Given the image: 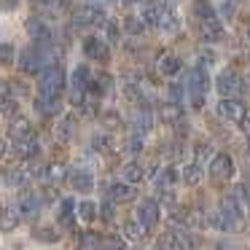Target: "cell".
<instances>
[{"label": "cell", "instance_id": "cell-1", "mask_svg": "<svg viewBox=\"0 0 250 250\" xmlns=\"http://www.w3.org/2000/svg\"><path fill=\"white\" fill-rule=\"evenodd\" d=\"M38 89H41V97H60L62 89H65V70L60 65L43 67L38 78Z\"/></svg>", "mask_w": 250, "mask_h": 250}, {"label": "cell", "instance_id": "cell-2", "mask_svg": "<svg viewBox=\"0 0 250 250\" xmlns=\"http://www.w3.org/2000/svg\"><path fill=\"white\" fill-rule=\"evenodd\" d=\"M215 86H218V94H221V97H234V94L242 92V81H239L231 70H221V76L215 78Z\"/></svg>", "mask_w": 250, "mask_h": 250}, {"label": "cell", "instance_id": "cell-3", "mask_svg": "<svg viewBox=\"0 0 250 250\" xmlns=\"http://www.w3.org/2000/svg\"><path fill=\"white\" fill-rule=\"evenodd\" d=\"M24 30H27V35L35 41L38 46H49L51 43V30H49V24L43 22V19H27L24 22Z\"/></svg>", "mask_w": 250, "mask_h": 250}, {"label": "cell", "instance_id": "cell-4", "mask_svg": "<svg viewBox=\"0 0 250 250\" xmlns=\"http://www.w3.org/2000/svg\"><path fill=\"white\" fill-rule=\"evenodd\" d=\"M218 116H223V119H229V121H242L245 119V105L234 97H223L221 103H218Z\"/></svg>", "mask_w": 250, "mask_h": 250}, {"label": "cell", "instance_id": "cell-5", "mask_svg": "<svg viewBox=\"0 0 250 250\" xmlns=\"http://www.w3.org/2000/svg\"><path fill=\"white\" fill-rule=\"evenodd\" d=\"M156 221H159V205H156V202H153V199L140 202V207H137V223L148 231Z\"/></svg>", "mask_w": 250, "mask_h": 250}, {"label": "cell", "instance_id": "cell-6", "mask_svg": "<svg viewBox=\"0 0 250 250\" xmlns=\"http://www.w3.org/2000/svg\"><path fill=\"white\" fill-rule=\"evenodd\" d=\"M83 54H86L89 60L105 62V60H108V46H105V41H100V38H94V35H89V38L83 41Z\"/></svg>", "mask_w": 250, "mask_h": 250}, {"label": "cell", "instance_id": "cell-7", "mask_svg": "<svg viewBox=\"0 0 250 250\" xmlns=\"http://www.w3.org/2000/svg\"><path fill=\"white\" fill-rule=\"evenodd\" d=\"M19 205H22V215L27 218V221H35L41 212V199L33 194V191H22L19 194Z\"/></svg>", "mask_w": 250, "mask_h": 250}, {"label": "cell", "instance_id": "cell-8", "mask_svg": "<svg viewBox=\"0 0 250 250\" xmlns=\"http://www.w3.org/2000/svg\"><path fill=\"white\" fill-rule=\"evenodd\" d=\"M162 0H148V3H143V11H140V19L143 24H159V17H162Z\"/></svg>", "mask_w": 250, "mask_h": 250}, {"label": "cell", "instance_id": "cell-9", "mask_svg": "<svg viewBox=\"0 0 250 250\" xmlns=\"http://www.w3.org/2000/svg\"><path fill=\"white\" fill-rule=\"evenodd\" d=\"M151 124H153V116L148 108H137L135 113H132V129H135L137 135H146V132L151 129Z\"/></svg>", "mask_w": 250, "mask_h": 250}, {"label": "cell", "instance_id": "cell-10", "mask_svg": "<svg viewBox=\"0 0 250 250\" xmlns=\"http://www.w3.org/2000/svg\"><path fill=\"white\" fill-rule=\"evenodd\" d=\"M210 172H212V178H231V175H234L231 159H229L226 153L215 156V159H212V164H210Z\"/></svg>", "mask_w": 250, "mask_h": 250}, {"label": "cell", "instance_id": "cell-11", "mask_svg": "<svg viewBox=\"0 0 250 250\" xmlns=\"http://www.w3.org/2000/svg\"><path fill=\"white\" fill-rule=\"evenodd\" d=\"M207 83H210V78H207L205 67H194V70H191V76H188V89H191V94H205Z\"/></svg>", "mask_w": 250, "mask_h": 250}, {"label": "cell", "instance_id": "cell-12", "mask_svg": "<svg viewBox=\"0 0 250 250\" xmlns=\"http://www.w3.org/2000/svg\"><path fill=\"white\" fill-rule=\"evenodd\" d=\"M67 178H70V186L76 191H92V186H94L92 172H83V169H73Z\"/></svg>", "mask_w": 250, "mask_h": 250}, {"label": "cell", "instance_id": "cell-13", "mask_svg": "<svg viewBox=\"0 0 250 250\" xmlns=\"http://www.w3.org/2000/svg\"><path fill=\"white\" fill-rule=\"evenodd\" d=\"M19 207H3L0 210V229L3 231H14V229L19 226Z\"/></svg>", "mask_w": 250, "mask_h": 250}, {"label": "cell", "instance_id": "cell-14", "mask_svg": "<svg viewBox=\"0 0 250 250\" xmlns=\"http://www.w3.org/2000/svg\"><path fill=\"white\" fill-rule=\"evenodd\" d=\"M199 35H202V41H207V43H215V41H221V35H223V27H221V22H202L199 24Z\"/></svg>", "mask_w": 250, "mask_h": 250}, {"label": "cell", "instance_id": "cell-15", "mask_svg": "<svg viewBox=\"0 0 250 250\" xmlns=\"http://www.w3.org/2000/svg\"><path fill=\"white\" fill-rule=\"evenodd\" d=\"M132 199H135L132 183H113L110 186V202H132Z\"/></svg>", "mask_w": 250, "mask_h": 250}, {"label": "cell", "instance_id": "cell-16", "mask_svg": "<svg viewBox=\"0 0 250 250\" xmlns=\"http://www.w3.org/2000/svg\"><path fill=\"white\" fill-rule=\"evenodd\" d=\"M180 67H183V62H180V57H175V54H164L162 62H159V70H162V76H169V78L178 76Z\"/></svg>", "mask_w": 250, "mask_h": 250}, {"label": "cell", "instance_id": "cell-17", "mask_svg": "<svg viewBox=\"0 0 250 250\" xmlns=\"http://www.w3.org/2000/svg\"><path fill=\"white\" fill-rule=\"evenodd\" d=\"M221 212L226 218H231L234 223L242 218V207H239V202H237V196H223L221 199Z\"/></svg>", "mask_w": 250, "mask_h": 250}, {"label": "cell", "instance_id": "cell-18", "mask_svg": "<svg viewBox=\"0 0 250 250\" xmlns=\"http://www.w3.org/2000/svg\"><path fill=\"white\" fill-rule=\"evenodd\" d=\"M159 27L164 33H175L180 27V17L172 11V8H162V17H159Z\"/></svg>", "mask_w": 250, "mask_h": 250}, {"label": "cell", "instance_id": "cell-19", "mask_svg": "<svg viewBox=\"0 0 250 250\" xmlns=\"http://www.w3.org/2000/svg\"><path fill=\"white\" fill-rule=\"evenodd\" d=\"M38 151H41V146H38L35 137H30V140H24V143H14V153H17L19 159H30V156H35Z\"/></svg>", "mask_w": 250, "mask_h": 250}, {"label": "cell", "instance_id": "cell-20", "mask_svg": "<svg viewBox=\"0 0 250 250\" xmlns=\"http://www.w3.org/2000/svg\"><path fill=\"white\" fill-rule=\"evenodd\" d=\"M89 81H92V70H89V65H78L76 70H73V78H70L73 89H86Z\"/></svg>", "mask_w": 250, "mask_h": 250}, {"label": "cell", "instance_id": "cell-21", "mask_svg": "<svg viewBox=\"0 0 250 250\" xmlns=\"http://www.w3.org/2000/svg\"><path fill=\"white\" fill-rule=\"evenodd\" d=\"M159 250H188V248H186L183 239H180L175 231H167V234L159 237Z\"/></svg>", "mask_w": 250, "mask_h": 250}, {"label": "cell", "instance_id": "cell-22", "mask_svg": "<svg viewBox=\"0 0 250 250\" xmlns=\"http://www.w3.org/2000/svg\"><path fill=\"white\" fill-rule=\"evenodd\" d=\"M8 135H11L14 143H24V140L33 137V129H30V124H24V121H17V124L8 129Z\"/></svg>", "mask_w": 250, "mask_h": 250}, {"label": "cell", "instance_id": "cell-23", "mask_svg": "<svg viewBox=\"0 0 250 250\" xmlns=\"http://www.w3.org/2000/svg\"><path fill=\"white\" fill-rule=\"evenodd\" d=\"M194 14L202 19V22H215V19H218L215 17V8H212L207 0H196V3H194Z\"/></svg>", "mask_w": 250, "mask_h": 250}, {"label": "cell", "instance_id": "cell-24", "mask_svg": "<svg viewBox=\"0 0 250 250\" xmlns=\"http://www.w3.org/2000/svg\"><path fill=\"white\" fill-rule=\"evenodd\" d=\"M73 129H76V119L73 116H65V119L60 121V126H57V137H60V143H67L73 137Z\"/></svg>", "mask_w": 250, "mask_h": 250}, {"label": "cell", "instance_id": "cell-25", "mask_svg": "<svg viewBox=\"0 0 250 250\" xmlns=\"http://www.w3.org/2000/svg\"><path fill=\"white\" fill-rule=\"evenodd\" d=\"M159 119L167 121V124H178V119H180V105H175V103L162 105V110H159Z\"/></svg>", "mask_w": 250, "mask_h": 250}, {"label": "cell", "instance_id": "cell-26", "mask_svg": "<svg viewBox=\"0 0 250 250\" xmlns=\"http://www.w3.org/2000/svg\"><path fill=\"white\" fill-rule=\"evenodd\" d=\"M121 175L126 178V183H137V180L143 178V167L137 162H126L124 169H121Z\"/></svg>", "mask_w": 250, "mask_h": 250}, {"label": "cell", "instance_id": "cell-27", "mask_svg": "<svg viewBox=\"0 0 250 250\" xmlns=\"http://www.w3.org/2000/svg\"><path fill=\"white\" fill-rule=\"evenodd\" d=\"M73 210H76V205H73L70 199L60 202V221H62V226H73Z\"/></svg>", "mask_w": 250, "mask_h": 250}, {"label": "cell", "instance_id": "cell-28", "mask_svg": "<svg viewBox=\"0 0 250 250\" xmlns=\"http://www.w3.org/2000/svg\"><path fill=\"white\" fill-rule=\"evenodd\" d=\"M199 178H202V167H199V164H186V167H183V180L188 186H196V183H199Z\"/></svg>", "mask_w": 250, "mask_h": 250}, {"label": "cell", "instance_id": "cell-29", "mask_svg": "<svg viewBox=\"0 0 250 250\" xmlns=\"http://www.w3.org/2000/svg\"><path fill=\"white\" fill-rule=\"evenodd\" d=\"M124 30L129 35H143V33H146V24H143L140 17H126L124 19Z\"/></svg>", "mask_w": 250, "mask_h": 250}, {"label": "cell", "instance_id": "cell-30", "mask_svg": "<svg viewBox=\"0 0 250 250\" xmlns=\"http://www.w3.org/2000/svg\"><path fill=\"white\" fill-rule=\"evenodd\" d=\"M14 62H17L14 43H0V65H14Z\"/></svg>", "mask_w": 250, "mask_h": 250}, {"label": "cell", "instance_id": "cell-31", "mask_svg": "<svg viewBox=\"0 0 250 250\" xmlns=\"http://www.w3.org/2000/svg\"><path fill=\"white\" fill-rule=\"evenodd\" d=\"M19 113V105H17V100L14 97H0V116H17Z\"/></svg>", "mask_w": 250, "mask_h": 250}, {"label": "cell", "instance_id": "cell-32", "mask_svg": "<svg viewBox=\"0 0 250 250\" xmlns=\"http://www.w3.org/2000/svg\"><path fill=\"white\" fill-rule=\"evenodd\" d=\"M46 178H49L51 183H62V180L67 178V169L62 167V164H51V167H46Z\"/></svg>", "mask_w": 250, "mask_h": 250}, {"label": "cell", "instance_id": "cell-33", "mask_svg": "<svg viewBox=\"0 0 250 250\" xmlns=\"http://www.w3.org/2000/svg\"><path fill=\"white\" fill-rule=\"evenodd\" d=\"M210 223H212L215 229H223V231H229V229H234V221H231V218H226L221 210H218V212H212Z\"/></svg>", "mask_w": 250, "mask_h": 250}, {"label": "cell", "instance_id": "cell-34", "mask_svg": "<svg viewBox=\"0 0 250 250\" xmlns=\"http://www.w3.org/2000/svg\"><path fill=\"white\" fill-rule=\"evenodd\" d=\"M124 151L129 153V156H137V153L143 151V137H140V135H132V137H126V143H124Z\"/></svg>", "mask_w": 250, "mask_h": 250}, {"label": "cell", "instance_id": "cell-35", "mask_svg": "<svg viewBox=\"0 0 250 250\" xmlns=\"http://www.w3.org/2000/svg\"><path fill=\"white\" fill-rule=\"evenodd\" d=\"M35 237H38L41 242H57V239H60V234H57L54 226H41L38 231H35Z\"/></svg>", "mask_w": 250, "mask_h": 250}, {"label": "cell", "instance_id": "cell-36", "mask_svg": "<svg viewBox=\"0 0 250 250\" xmlns=\"http://www.w3.org/2000/svg\"><path fill=\"white\" fill-rule=\"evenodd\" d=\"M78 215L83 218V221H92L94 215H97V205H94V202H81V205H78Z\"/></svg>", "mask_w": 250, "mask_h": 250}, {"label": "cell", "instance_id": "cell-37", "mask_svg": "<svg viewBox=\"0 0 250 250\" xmlns=\"http://www.w3.org/2000/svg\"><path fill=\"white\" fill-rule=\"evenodd\" d=\"M121 231H124V237L126 239H140L143 237V231H146V229L140 226V223H124V229H121Z\"/></svg>", "mask_w": 250, "mask_h": 250}, {"label": "cell", "instance_id": "cell-38", "mask_svg": "<svg viewBox=\"0 0 250 250\" xmlns=\"http://www.w3.org/2000/svg\"><path fill=\"white\" fill-rule=\"evenodd\" d=\"M97 248H100V237H97V234H92V231L81 234V250H97Z\"/></svg>", "mask_w": 250, "mask_h": 250}, {"label": "cell", "instance_id": "cell-39", "mask_svg": "<svg viewBox=\"0 0 250 250\" xmlns=\"http://www.w3.org/2000/svg\"><path fill=\"white\" fill-rule=\"evenodd\" d=\"M110 146V137L108 135H94L92 137V151H105Z\"/></svg>", "mask_w": 250, "mask_h": 250}, {"label": "cell", "instance_id": "cell-40", "mask_svg": "<svg viewBox=\"0 0 250 250\" xmlns=\"http://www.w3.org/2000/svg\"><path fill=\"white\" fill-rule=\"evenodd\" d=\"M70 105L83 108V89H70Z\"/></svg>", "mask_w": 250, "mask_h": 250}, {"label": "cell", "instance_id": "cell-41", "mask_svg": "<svg viewBox=\"0 0 250 250\" xmlns=\"http://www.w3.org/2000/svg\"><path fill=\"white\" fill-rule=\"evenodd\" d=\"M169 97H172L175 105H180V97H183V86H180V83H172V86H169Z\"/></svg>", "mask_w": 250, "mask_h": 250}, {"label": "cell", "instance_id": "cell-42", "mask_svg": "<svg viewBox=\"0 0 250 250\" xmlns=\"http://www.w3.org/2000/svg\"><path fill=\"white\" fill-rule=\"evenodd\" d=\"M103 218H105V221L113 218V207H110V202H105V205H103Z\"/></svg>", "mask_w": 250, "mask_h": 250}, {"label": "cell", "instance_id": "cell-43", "mask_svg": "<svg viewBox=\"0 0 250 250\" xmlns=\"http://www.w3.org/2000/svg\"><path fill=\"white\" fill-rule=\"evenodd\" d=\"M239 124H242V132H245V137H250V116H248V119H242Z\"/></svg>", "mask_w": 250, "mask_h": 250}, {"label": "cell", "instance_id": "cell-44", "mask_svg": "<svg viewBox=\"0 0 250 250\" xmlns=\"http://www.w3.org/2000/svg\"><path fill=\"white\" fill-rule=\"evenodd\" d=\"M108 35H110V38H119V27H116V24H108Z\"/></svg>", "mask_w": 250, "mask_h": 250}, {"label": "cell", "instance_id": "cell-45", "mask_svg": "<svg viewBox=\"0 0 250 250\" xmlns=\"http://www.w3.org/2000/svg\"><path fill=\"white\" fill-rule=\"evenodd\" d=\"M207 148H210V146H207V143H202V146H196V156H205V153H207Z\"/></svg>", "mask_w": 250, "mask_h": 250}, {"label": "cell", "instance_id": "cell-46", "mask_svg": "<svg viewBox=\"0 0 250 250\" xmlns=\"http://www.w3.org/2000/svg\"><path fill=\"white\" fill-rule=\"evenodd\" d=\"M33 3H35V6H54L57 0H33Z\"/></svg>", "mask_w": 250, "mask_h": 250}, {"label": "cell", "instance_id": "cell-47", "mask_svg": "<svg viewBox=\"0 0 250 250\" xmlns=\"http://www.w3.org/2000/svg\"><path fill=\"white\" fill-rule=\"evenodd\" d=\"M3 153H6V143L0 140V159H3Z\"/></svg>", "mask_w": 250, "mask_h": 250}, {"label": "cell", "instance_id": "cell-48", "mask_svg": "<svg viewBox=\"0 0 250 250\" xmlns=\"http://www.w3.org/2000/svg\"><path fill=\"white\" fill-rule=\"evenodd\" d=\"M218 250H234L231 245H218Z\"/></svg>", "mask_w": 250, "mask_h": 250}, {"label": "cell", "instance_id": "cell-49", "mask_svg": "<svg viewBox=\"0 0 250 250\" xmlns=\"http://www.w3.org/2000/svg\"><path fill=\"white\" fill-rule=\"evenodd\" d=\"M3 3H8V6L14 8V6H17V3H19V0H3Z\"/></svg>", "mask_w": 250, "mask_h": 250}, {"label": "cell", "instance_id": "cell-50", "mask_svg": "<svg viewBox=\"0 0 250 250\" xmlns=\"http://www.w3.org/2000/svg\"><path fill=\"white\" fill-rule=\"evenodd\" d=\"M124 3H140V0H124Z\"/></svg>", "mask_w": 250, "mask_h": 250}, {"label": "cell", "instance_id": "cell-51", "mask_svg": "<svg viewBox=\"0 0 250 250\" xmlns=\"http://www.w3.org/2000/svg\"><path fill=\"white\" fill-rule=\"evenodd\" d=\"M248 41H250V30H248Z\"/></svg>", "mask_w": 250, "mask_h": 250}]
</instances>
